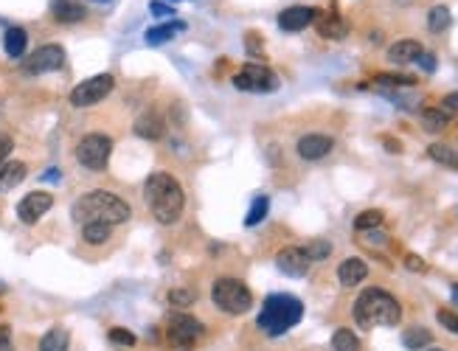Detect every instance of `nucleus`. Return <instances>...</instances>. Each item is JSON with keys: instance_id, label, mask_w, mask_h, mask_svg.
I'll return each instance as SVG.
<instances>
[{"instance_id": "nucleus-31", "label": "nucleus", "mask_w": 458, "mask_h": 351, "mask_svg": "<svg viewBox=\"0 0 458 351\" xmlns=\"http://www.w3.org/2000/svg\"><path fill=\"white\" fill-rule=\"evenodd\" d=\"M380 225H383V211H377V208H368V211H363L354 219V228L357 231H374V228H380Z\"/></svg>"}, {"instance_id": "nucleus-29", "label": "nucleus", "mask_w": 458, "mask_h": 351, "mask_svg": "<svg viewBox=\"0 0 458 351\" xmlns=\"http://www.w3.org/2000/svg\"><path fill=\"white\" fill-rule=\"evenodd\" d=\"M267 211H270V200H267L265 194H259V197L251 202V211H247V216H245V225H247V228L259 225L262 219L267 216Z\"/></svg>"}, {"instance_id": "nucleus-23", "label": "nucleus", "mask_w": 458, "mask_h": 351, "mask_svg": "<svg viewBox=\"0 0 458 351\" xmlns=\"http://www.w3.org/2000/svg\"><path fill=\"white\" fill-rule=\"evenodd\" d=\"M68 343H70V334L68 329L62 326H54L43 334V340H39V348L37 351H68Z\"/></svg>"}, {"instance_id": "nucleus-39", "label": "nucleus", "mask_w": 458, "mask_h": 351, "mask_svg": "<svg viewBox=\"0 0 458 351\" xmlns=\"http://www.w3.org/2000/svg\"><path fill=\"white\" fill-rule=\"evenodd\" d=\"M12 149H15V141L6 133H0V163H6V158L12 155Z\"/></svg>"}, {"instance_id": "nucleus-12", "label": "nucleus", "mask_w": 458, "mask_h": 351, "mask_svg": "<svg viewBox=\"0 0 458 351\" xmlns=\"http://www.w3.org/2000/svg\"><path fill=\"white\" fill-rule=\"evenodd\" d=\"M309 256L304 253V247H284V250H278V256H276V267L284 273V276H289V278H301V276H307L309 273Z\"/></svg>"}, {"instance_id": "nucleus-21", "label": "nucleus", "mask_w": 458, "mask_h": 351, "mask_svg": "<svg viewBox=\"0 0 458 351\" xmlns=\"http://www.w3.org/2000/svg\"><path fill=\"white\" fill-rule=\"evenodd\" d=\"M315 26H318V34L326 37V39H343V37L349 34L346 20L338 17V15H318Z\"/></svg>"}, {"instance_id": "nucleus-47", "label": "nucleus", "mask_w": 458, "mask_h": 351, "mask_svg": "<svg viewBox=\"0 0 458 351\" xmlns=\"http://www.w3.org/2000/svg\"><path fill=\"white\" fill-rule=\"evenodd\" d=\"M430 351H441V348H430Z\"/></svg>"}, {"instance_id": "nucleus-44", "label": "nucleus", "mask_w": 458, "mask_h": 351, "mask_svg": "<svg viewBox=\"0 0 458 351\" xmlns=\"http://www.w3.org/2000/svg\"><path fill=\"white\" fill-rule=\"evenodd\" d=\"M46 180H59V174H57V169H48V174H46Z\"/></svg>"}, {"instance_id": "nucleus-17", "label": "nucleus", "mask_w": 458, "mask_h": 351, "mask_svg": "<svg viewBox=\"0 0 458 351\" xmlns=\"http://www.w3.org/2000/svg\"><path fill=\"white\" fill-rule=\"evenodd\" d=\"M365 276H368V265L363 258H346L338 267V278L343 287H357L360 281H365Z\"/></svg>"}, {"instance_id": "nucleus-42", "label": "nucleus", "mask_w": 458, "mask_h": 351, "mask_svg": "<svg viewBox=\"0 0 458 351\" xmlns=\"http://www.w3.org/2000/svg\"><path fill=\"white\" fill-rule=\"evenodd\" d=\"M0 345H12V329L0 326Z\"/></svg>"}, {"instance_id": "nucleus-38", "label": "nucleus", "mask_w": 458, "mask_h": 351, "mask_svg": "<svg viewBox=\"0 0 458 351\" xmlns=\"http://www.w3.org/2000/svg\"><path fill=\"white\" fill-rule=\"evenodd\" d=\"M405 267H408V270H413V273H425V270H428L425 261H422L419 256H413V253H408V256H405Z\"/></svg>"}, {"instance_id": "nucleus-28", "label": "nucleus", "mask_w": 458, "mask_h": 351, "mask_svg": "<svg viewBox=\"0 0 458 351\" xmlns=\"http://www.w3.org/2000/svg\"><path fill=\"white\" fill-rule=\"evenodd\" d=\"M332 348L335 351H360V340L352 329H338L332 334Z\"/></svg>"}, {"instance_id": "nucleus-36", "label": "nucleus", "mask_w": 458, "mask_h": 351, "mask_svg": "<svg viewBox=\"0 0 458 351\" xmlns=\"http://www.w3.org/2000/svg\"><path fill=\"white\" fill-rule=\"evenodd\" d=\"M436 321H439L447 332L458 334V315H455V312H450V310H439V312H436Z\"/></svg>"}, {"instance_id": "nucleus-30", "label": "nucleus", "mask_w": 458, "mask_h": 351, "mask_svg": "<svg viewBox=\"0 0 458 351\" xmlns=\"http://www.w3.org/2000/svg\"><path fill=\"white\" fill-rule=\"evenodd\" d=\"M428 155H430L436 163H441V166L458 169V155H455L450 146H444V144H430V146H428Z\"/></svg>"}, {"instance_id": "nucleus-37", "label": "nucleus", "mask_w": 458, "mask_h": 351, "mask_svg": "<svg viewBox=\"0 0 458 351\" xmlns=\"http://www.w3.org/2000/svg\"><path fill=\"white\" fill-rule=\"evenodd\" d=\"M149 12H152L155 17H172V15H178V12H175V6H169V3H160V0H152V3H149Z\"/></svg>"}, {"instance_id": "nucleus-7", "label": "nucleus", "mask_w": 458, "mask_h": 351, "mask_svg": "<svg viewBox=\"0 0 458 351\" xmlns=\"http://www.w3.org/2000/svg\"><path fill=\"white\" fill-rule=\"evenodd\" d=\"M233 87L242 93H273L278 91V76L267 65L251 62L233 76Z\"/></svg>"}, {"instance_id": "nucleus-26", "label": "nucleus", "mask_w": 458, "mask_h": 351, "mask_svg": "<svg viewBox=\"0 0 458 351\" xmlns=\"http://www.w3.org/2000/svg\"><path fill=\"white\" fill-rule=\"evenodd\" d=\"M422 124H425L428 133H441V129L450 124V115H447V110H441V107H428V110L422 113Z\"/></svg>"}, {"instance_id": "nucleus-4", "label": "nucleus", "mask_w": 458, "mask_h": 351, "mask_svg": "<svg viewBox=\"0 0 458 351\" xmlns=\"http://www.w3.org/2000/svg\"><path fill=\"white\" fill-rule=\"evenodd\" d=\"M301 318H304V303H301L296 295L276 292V295H267V298H265L256 323H259V329H262L265 334L278 337V334H284L287 329H293L296 323H301Z\"/></svg>"}, {"instance_id": "nucleus-3", "label": "nucleus", "mask_w": 458, "mask_h": 351, "mask_svg": "<svg viewBox=\"0 0 458 351\" xmlns=\"http://www.w3.org/2000/svg\"><path fill=\"white\" fill-rule=\"evenodd\" d=\"M402 318L399 301L377 287H368L360 292L354 301V321L360 329H374V326H397Z\"/></svg>"}, {"instance_id": "nucleus-11", "label": "nucleus", "mask_w": 458, "mask_h": 351, "mask_svg": "<svg viewBox=\"0 0 458 351\" xmlns=\"http://www.w3.org/2000/svg\"><path fill=\"white\" fill-rule=\"evenodd\" d=\"M51 205H54V197H51L48 191H31V194H26V197L20 200L17 216H20L23 225H34L39 216H46V214L51 211Z\"/></svg>"}, {"instance_id": "nucleus-9", "label": "nucleus", "mask_w": 458, "mask_h": 351, "mask_svg": "<svg viewBox=\"0 0 458 351\" xmlns=\"http://www.w3.org/2000/svg\"><path fill=\"white\" fill-rule=\"evenodd\" d=\"M113 84H115V79L110 73H99V76H90L85 82H79L70 91V104L79 107V110L82 107H93V104H99V102H104L110 96Z\"/></svg>"}, {"instance_id": "nucleus-10", "label": "nucleus", "mask_w": 458, "mask_h": 351, "mask_svg": "<svg viewBox=\"0 0 458 351\" xmlns=\"http://www.w3.org/2000/svg\"><path fill=\"white\" fill-rule=\"evenodd\" d=\"M65 65V48L62 46H39L26 62H23V70L31 73V76H39V73H54Z\"/></svg>"}, {"instance_id": "nucleus-27", "label": "nucleus", "mask_w": 458, "mask_h": 351, "mask_svg": "<svg viewBox=\"0 0 458 351\" xmlns=\"http://www.w3.org/2000/svg\"><path fill=\"white\" fill-rule=\"evenodd\" d=\"M450 23H452V15H450V9H447V6H433V9L428 12V28H430L433 34L447 31V28H450Z\"/></svg>"}, {"instance_id": "nucleus-41", "label": "nucleus", "mask_w": 458, "mask_h": 351, "mask_svg": "<svg viewBox=\"0 0 458 351\" xmlns=\"http://www.w3.org/2000/svg\"><path fill=\"white\" fill-rule=\"evenodd\" d=\"M441 104H444V110H458V93L444 96V99H441Z\"/></svg>"}, {"instance_id": "nucleus-45", "label": "nucleus", "mask_w": 458, "mask_h": 351, "mask_svg": "<svg viewBox=\"0 0 458 351\" xmlns=\"http://www.w3.org/2000/svg\"><path fill=\"white\" fill-rule=\"evenodd\" d=\"M452 301L458 303V284H452Z\"/></svg>"}, {"instance_id": "nucleus-1", "label": "nucleus", "mask_w": 458, "mask_h": 351, "mask_svg": "<svg viewBox=\"0 0 458 351\" xmlns=\"http://www.w3.org/2000/svg\"><path fill=\"white\" fill-rule=\"evenodd\" d=\"M144 200L152 211V216L160 225H175L183 216L186 208V194L183 186L166 171H152L144 183Z\"/></svg>"}, {"instance_id": "nucleus-34", "label": "nucleus", "mask_w": 458, "mask_h": 351, "mask_svg": "<svg viewBox=\"0 0 458 351\" xmlns=\"http://www.w3.org/2000/svg\"><path fill=\"white\" fill-rule=\"evenodd\" d=\"M110 343H113V345H124V348H130V345H135V334H133L130 329H121V326H115V329H110Z\"/></svg>"}, {"instance_id": "nucleus-20", "label": "nucleus", "mask_w": 458, "mask_h": 351, "mask_svg": "<svg viewBox=\"0 0 458 351\" xmlns=\"http://www.w3.org/2000/svg\"><path fill=\"white\" fill-rule=\"evenodd\" d=\"M183 31H186V23H183V20H172V23L146 28L144 39H146V46H163V42H169L175 34H183Z\"/></svg>"}, {"instance_id": "nucleus-15", "label": "nucleus", "mask_w": 458, "mask_h": 351, "mask_svg": "<svg viewBox=\"0 0 458 351\" xmlns=\"http://www.w3.org/2000/svg\"><path fill=\"white\" fill-rule=\"evenodd\" d=\"M166 133V121L160 118V113L155 110H146L135 118V135L144 138V141H160Z\"/></svg>"}, {"instance_id": "nucleus-40", "label": "nucleus", "mask_w": 458, "mask_h": 351, "mask_svg": "<svg viewBox=\"0 0 458 351\" xmlns=\"http://www.w3.org/2000/svg\"><path fill=\"white\" fill-rule=\"evenodd\" d=\"M416 62H419V65H422L428 73H433V70H436V57H433V54H422V57L416 59Z\"/></svg>"}, {"instance_id": "nucleus-5", "label": "nucleus", "mask_w": 458, "mask_h": 351, "mask_svg": "<svg viewBox=\"0 0 458 351\" xmlns=\"http://www.w3.org/2000/svg\"><path fill=\"white\" fill-rule=\"evenodd\" d=\"M211 301L225 315H245L254 306V295L239 278H217L211 284Z\"/></svg>"}, {"instance_id": "nucleus-18", "label": "nucleus", "mask_w": 458, "mask_h": 351, "mask_svg": "<svg viewBox=\"0 0 458 351\" xmlns=\"http://www.w3.org/2000/svg\"><path fill=\"white\" fill-rule=\"evenodd\" d=\"M26 174H28V169H26V163H20V160L0 163V194L12 191L15 186H20V183L26 180Z\"/></svg>"}, {"instance_id": "nucleus-6", "label": "nucleus", "mask_w": 458, "mask_h": 351, "mask_svg": "<svg viewBox=\"0 0 458 351\" xmlns=\"http://www.w3.org/2000/svg\"><path fill=\"white\" fill-rule=\"evenodd\" d=\"M110 155H113V138L102 135V133H90V135H85L76 144V160L85 169H90V171L107 169Z\"/></svg>"}, {"instance_id": "nucleus-43", "label": "nucleus", "mask_w": 458, "mask_h": 351, "mask_svg": "<svg viewBox=\"0 0 458 351\" xmlns=\"http://www.w3.org/2000/svg\"><path fill=\"white\" fill-rule=\"evenodd\" d=\"M385 146H388V152H399V144L391 141V138H385Z\"/></svg>"}, {"instance_id": "nucleus-22", "label": "nucleus", "mask_w": 458, "mask_h": 351, "mask_svg": "<svg viewBox=\"0 0 458 351\" xmlns=\"http://www.w3.org/2000/svg\"><path fill=\"white\" fill-rule=\"evenodd\" d=\"M26 46H28V34H26V28H20V26L6 28V34H3V51H6V57L20 59V57L26 54Z\"/></svg>"}, {"instance_id": "nucleus-24", "label": "nucleus", "mask_w": 458, "mask_h": 351, "mask_svg": "<svg viewBox=\"0 0 458 351\" xmlns=\"http://www.w3.org/2000/svg\"><path fill=\"white\" fill-rule=\"evenodd\" d=\"M430 340H433V334H430L425 326H410V329H405V334H402V345H405L408 351H422V348L430 345Z\"/></svg>"}, {"instance_id": "nucleus-2", "label": "nucleus", "mask_w": 458, "mask_h": 351, "mask_svg": "<svg viewBox=\"0 0 458 351\" xmlns=\"http://www.w3.org/2000/svg\"><path fill=\"white\" fill-rule=\"evenodd\" d=\"M70 216H73V222H79V225H88V222L121 225V222H127V219L133 216V208H130L127 200H121L118 194L96 189V191L82 194L70 205Z\"/></svg>"}, {"instance_id": "nucleus-33", "label": "nucleus", "mask_w": 458, "mask_h": 351, "mask_svg": "<svg viewBox=\"0 0 458 351\" xmlns=\"http://www.w3.org/2000/svg\"><path fill=\"white\" fill-rule=\"evenodd\" d=\"M304 253L309 256V261H321V258H326V256L332 253V245H329L326 239H315V242H309V245L304 247Z\"/></svg>"}, {"instance_id": "nucleus-48", "label": "nucleus", "mask_w": 458, "mask_h": 351, "mask_svg": "<svg viewBox=\"0 0 458 351\" xmlns=\"http://www.w3.org/2000/svg\"><path fill=\"white\" fill-rule=\"evenodd\" d=\"M172 3H180V0H172Z\"/></svg>"}, {"instance_id": "nucleus-35", "label": "nucleus", "mask_w": 458, "mask_h": 351, "mask_svg": "<svg viewBox=\"0 0 458 351\" xmlns=\"http://www.w3.org/2000/svg\"><path fill=\"white\" fill-rule=\"evenodd\" d=\"M194 301H197V292H194V290H183V287H180V290H172V292H169V303H172V306H191Z\"/></svg>"}, {"instance_id": "nucleus-46", "label": "nucleus", "mask_w": 458, "mask_h": 351, "mask_svg": "<svg viewBox=\"0 0 458 351\" xmlns=\"http://www.w3.org/2000/svg\"><path fill=\"white\" fill-rule=\"evenodd\" d=\"M96 3H110V0H96Z\"/></svg>"}, {"instance_id": "nucleus-16", "label": "nucleus", "mask_w": 458, "mask_h": 351, "mask_svg": "<svg viewBox=\"0 0 458 351\" xmlns=\"http://www.w3.org/2000/svg\"><path fill=\"white\" fill-rule=\"evenodd\" d=\"M422 54H425V48H422L416 39H399V42H394V46L388 48V59H391L394 65H408V62H416Z\"/></svg>"}, {"instance_id": "nucleus-32", "label": "nucleus", "mask_w": 458, "mask_h": 351, "mask_svg": "<svg viewBox=\"0 0 458 351\" xmlns=\"http://www.w3.org/2000/svg\"><path fill=\"white\" fill-rule=\"evenodd\" d=\"M374 82L385 84V87H410V84H416V79L405 76V73H380V76H374Z\"/></svg>"}, {"instance_id": "nucleus-19", "label": "nucleus", "mask_w": 458, "mask_h": 351, "mask_svg": "<svg viewBox=\"0 0 458 351\" xmlns=\"http://www.w3.org/2000/svg\"><path fill=\"white\" fill-rule=\"evenodd\" d=\"M51 15L57 23H79L85 20V6L76 0H51Z\"/></svg>"}, {"instance_id": "nucleus-13", "label": "nucleus", "mask_w": 458, "mask_h": 351, "mask_svg": "<svg viewBox=\"0 0 458 351\" xmlns=\"http://www.w3.org/2000/svg\"><path fill=\"white\" fill-rule=\"evenodd\" d=\"M318 9L312 6H289L278 15V28L281 31H304L307 26H312L318 20Z\"/></svg>"}, {"instance_id": "nucleus-14", "label": "nucleus", "mask_w": 458, "mask_h": 351, "mask_svg": "<svg viewBox=\"0 0 458 351\" xmlns=\"http://www.w3.org/2000/svg\"><path fill=\"white\" fill-rule=\"evenodd\" d=\"M296 149H298V155L304 160H321V158H326L332 149H335V141H332L329 135H321V133H309V135H304L298 141Z\"/></svg>"}, {"instance_id": "nucleus-8", "label": "nucleus", "mask_w": 458, "mask_h": 351, "mask_svg": "<svg viewBox=\"0 0 458 351\" xmlns=\"http://www.w3.org/2000/svg\"><path fill=\"white\" fill-rule=\"evenodd\" d=\"M202 332H205V326L194 315H186V312H172L169 315V329H166V337H169V343L175 348L191 351L194 343L202 337Z\"/></svg>"}, {"instance_id": "nucleus-25", "label": "nucleus", "mask_w": 458, "mask_h": 351, "mask_svg": "<svg viewBox=\"0 0 458 351\" xmlns=\"http://www.w3.org/2000/svg\"><path fill=\"white\" fill-rule=\"evenodd\" d=\"M113 234V225L107 222H88L82 225V239H85V245H104Z\"/></svg>"}]
</instances>
